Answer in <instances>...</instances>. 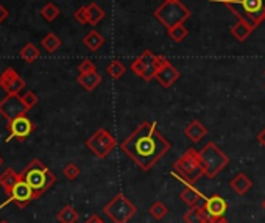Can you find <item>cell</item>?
Segmentation results:
<instances>
[{
    "label": "cell",
    "mask_w": 265,
    "mask_h": 223,
    "mask_svg": "<svg viewBox=\"0 0 265 223\" xmlns=\"http://www.w3.org/2000/svg\"><path fill=\"white\" fill-rule=\"evenodd\" d=\"M125 72H127V67L124 66L122 61L119 59H114V61H111L108 66H106V73L112 78V80H120L124 75H125Z\"/></svg>",
    "instance_id": "25"
},
{
    "label": "cell",
    "mask_w": 265,
    "mask_h": 223,
    "mask_svg": "<svg viewBox=\"0 0 265 223\" xmlns=\"http://www.w3.org/2000/svg\"><path fill=\"white\" fill-rule=\"evenodd\" d=\"M155 63H156V67H158V70L161 69V67H164V66H167L170 61L166 58V56H162V55H156V59H155Z\"/></svg>",
    "instance_id": "36"
},
{
    "label": "cell",
    "mask_w": 265,
    "mask_h": 223,
    "mask_svg": "<svg viewBox=\"0 0 265 223\" xmlns=\"http://www.w3.org/2000/svg\"><path fill=\"white\" fill-rule=\"evenodd\" d=\"M83 44L91 50V52H97L98 49H101V46L105 44V38L97 31V30H92L89 31L85 38H83Z\"/></svg>",
    "instance_id": "22"
},
{
    "label": "cell",
    "mask_w": 265,
    "mask_h": 223,
    "mask_svg": "<svg viewBox=\"0 0 265 223\" xmlns=\"http://www.w3.org/2000/svg\"><path fill=\"white\" fill-rule=\"evenodd\" d=\"M215 223H231V221H230L228 218H226V217H223V218H218Z\"/></svg>",
    "instance_id": "40"
},
{
    "label": "cell",
    "mask_w": 265,
    "mask_h": 223,
    "mask_svg": "<svg viewBox=\"0 0 265 223\" xmlns=\"http://www.w3.org/2000/svg\"><path fill=\"white\" fill-rule=\"evenodd\" d=\"M0 223H8V221H7V220H2V221H0Z\"/></svg>",
    "instance_id": "43"
},
{
    "label": "cell",
    "mask_w": 265,
    "mask_h": 223,
    "mask_svg": "<svg viewBox=\"0 0 265 223\" xmlns=\"http://www.w3.org/2000/svg\"><path fill=\"white\" fill-rule=\"evenodd\" d=\"M263 75H265V72H263Z\"/></svg>",
    "instance_id": "44"
},
{
    "label": "cell",
    "mask_w": 265,
    "mask_h": 223,
    "mask_svg": "<svg viewBox=\"0 0 265 223\" xmlns=\"http://www.w3.org/2000/svg\"><path fill=\"white\" fill-rule=\"evenodd\" d=\"M148 214L153 217L155 220H162L169 214V208L161 200H158V201H155L153 205L148 208Z\"/></svg>",
    "instance_id": "30"
},
{
    "label": "cell",
    "mask_w": 265,
    "mask_h": 223,
    "mask_svg": "<svg viewBox=\"0 0 265 223\" xmlns=\"http://www.w3.org/2000/svg\"><path fill=\"white\" fill-rule=\"evenodd\" d=\"M19 179H21V175L14 169H11V167H7L2 173H0V186L4 188V192L7 195L11 194L13 188L17 184Z\"/></svg>",
    "instance_id": "18"
},
{
    "label": "cell",
    "mask_w": 265,
    "mask_h": 223,
    "mask_svg": "<svg viewBox=\"0 0 265 223\" xmlns=\"http://www.w3.org/2000/svg\"><path fill=\"white\" fill-rule=\"evenodd\" d=\"M8 14H10L8 10H7L2 4H0V24H2V22L8 17Z\"/></svg>",
    "instance_id": "37"
},
{
    "label": "cell",
    "mask_w": 265,
    "mask_h": 223,
    "mask_svg": "<svg viewBox=\"0 0 265 223\" xmlns=\"http://www.w3.org/2000/svg\"><path fill=\"white\" fill-rule=\"evenodd\" d=\"M155 19L166 27V30L184 24L191 17V11L184 7L179 0H164V2L155 10Z\"/></svg>",
    "instance_id": "6"
},
{
    "label": "cell",
    "mask_w": 265,
    "mask_h": 223,
    "mask_svg": "<svg viewBox=\"0 0 265 223\" xmlns=\"http://www.w3.org/2000/svg\"><path fill=\"white\" fill-rule=\"evenodd\" d=\"M156 55H153L150 50H145L139 58H136L131 63V70L134 75L140 77L144 82H151L158 73V67H156Z\"/></svg>",
    "instance_id": "9"
},
{
    "label": "cell",
    "mask_w": 265,
    "mask_h": 223,
    "mask_svg": "<svg viewBox=\"0 0 265 223\" xmlns=\"http://www.w3.org/2000/svg\"><path fill=\"white\" fill-rule=\"evenodd\" d=\"M117 145L116 137L112 136L108 130L105 128H98L88 140H86V147L89 150L100 159H105L109 156V153L114 150Z\"/></svg>",
    "instance_id": "8"
},
{
    "label": "cell",
    "mask_w": 265,
    "mask_h": 223,
    "mask_svg": "<svg viewBox=\"0 0 265 223\" xmlns=\"http://www.w3.org/2000/svg\"><path fill=\"white\" fill-rule=\"evenodd\" d=\"M7 128L10 131V137L7 140L17 139L19 142H24L33 134V131L36 130V125L28 119V116H21V117L8 122Z\"/></svg>",
    "instance_id": "14"
},
{
    "label": "cell",
    "mask_w": 265,
    "mask_h": 223,
    "mask_svg": "<svg viewBox=\"0 0 265 223\" xmlns=\"http://www.w3.org/2000/svg\"><path fill=\"white\" fill-rule=\"evenodd\" d=\"M19 56H21L25 63H30V64H31V63H34L37 58L41 56V50L37 49L33 43H28V44H25V46L22 47Z\"/></svg>",
    "instance_id": "26"
},
{
    "label": "cell",
    "mask_w": 265,
    "mask_h": 223,
    "mask_svg": "<svg viewBox=\"0 0 265 223\" xmlns=\"http://www.w3.org/2000/svg\"><path fill=\"white\" fill-rule=\"evenodd\" d=\"M201 206L205 211V223H215L218 218L226 217V212H228V203L218 194L208 197Z\"/></svg>",
    "instance_id": "11"
},
{
    "label": "cell",
    "mask_w": 265,
    "mask_h": 223,
    "mask_svg": "<svg viewBox=\"0 0 265 223\" xmlns=\"http://www.w3.org/2000/svg\"><path fill=\"white\" fill-rule=\"evenodd\" d=\"M184 136L192 140L194 144L200 142L203 137L208 136V128L200 122V120H192L191 124H189L186 128H184Z\"/></svg>",
    "instance_id": "17"
},
{
    "label": "cell",
    "mask_w": 265,
    "mask_h": 223,
    "mask_svg": "<svg viewBox=\"0 0 265 223\" xmlns=\"http://www.w3.org/2000/svg\"><path fill=\"white\" fill-rule=\"evenodd\" d=\"M95 70H97V66L91 59H83L78 64V73H89V72H95Z\"/></svg>",
    "instance_id": "35"
},
{
    "label": "cell",
    "mask_w": 265,
    "mask_h": 223,
    "mask_svg": "<svg viewBox=\"0 0 265 223\" xmlns=\"http://www.w3.org/2000/svg\"><path fill=\"white\" fill-rule=\"evenodd\" d=\"M33 200H34L33 189L30 188V186H28L22 178H21V179L17 181V184L13 188L11 194L8 195V200H7L5 203L0 205V208H5L8 203H14L17 208L24 209V208H27V206L30 205V201H33Z\"/></svg>",
    "instance_id": "12"
},
{
    "label": "cell",
    "mask_w": 265,
    "mask_h": 223,
    "mask_svg": "<svg viewBox=\"0 0 265 223\" xmlns=\"http://www.w3.org/2000/svg\"><path fill=\"white\" fill-rule=\"evenodd\" d=\"M22 102L25 103V106H27L28 111H30V109H33L37 103H39V97H37L33 91H27V92L22 95Z\"/></svg>",
    "instance_id": "33"
},
{
    "label": "cell",
    "mask_w": 265,
    "mask_h": 223,
    "mask_svg": "<svg viewBox=\"0 0 265 223\" xmlns=\"http://www.w3.org/2000/svg\"><path fill=\"white\" fill-rule=\"evenodd\" d=\"M253 31H254V28L250 25V24H247L245 21H237L233 27H231V34H233V38L236 39V41H239V43H245L250 36L253 34Z\"/></svg>",
    "instance_id": "21"
},
{
    "label": "cell",
    "mask_w": 265,
    "mask_h": 223,
    "mask_svg": "<svg viewBox=\"0 0 265 223\" xmlns=\"http://www.w3.org/2000/svg\"><path fill=\"white\" fill-rule=\"evenodd\" d=\"M136 212H137L136 206L125 194L114 195L103 206V214L112 223H128L136 215Z\"/></svg>",
    "instance_id": "7"
},
{
    "label": "cell",
    "mask_w": 265,
    "mask_h": 223,
    "mask_svg": "<svg viewBox=\"0 0 265 223\" xmlns=\"http://www.w3.org/2000/svg\"><path fill=\"white\" fill-rule=\"evenodd\" d=\"M59 14H61L59 8H58L55 4H52V2L46 4V5L41 8V17H43L44 21H47V22H53L55 19H58Z\"/></svg>",
    "instance_id": "31"
},
{
    "label": "cell",
    "mask_w": 265,
    "mask_h": 223,
    "mask_svg": "<svg viewBox=\"0 0 265 223\" xmlns=\"http://www.w3.org/2000/svg\"><path fill=\"white\" fill-rule=\"evenodd\" d=\"M63 175L66 176V179L69 181H75L80 175H81V170L80 167L75 164V163H67L64 167H63Z\"/></svg>",
    "instance_id": "32"
},
{
    "label": "cell",
    "mask_w": 265,
    "mask_h": 223,
    "mask_svg": "<svg viewBox=\"0 0 265 223\" xmlns=\"http://www.w3.org/2000/svg\"><path fill=\"white\" fill-rule=\"evenodd\" d=\"M184 223H205V211L203 206H192L182 215Z\"/></svg>",
    "instance_id": "23"
},
{
    "label": "cell",
    "mask_w": 265,
    "mask_h": 223,
    "mask_svg": "<svg viewBox=\"0 0 265 223\" xmlns=\"http://www.w3.org/2000/svg\"><path fill=\"white\" fill-rule=\"evenodd\" d=\"M28 108L22 102V97L19 95H8L0 100V116L7 122H11L21 116H27Z\"/></svg>",
    "instance_id": "10"
},
{
    "label": "cell",
    "mask_w": 265,
    "mask_h": 223,
    "mask_svg": "<svg viewBox=\"0 0 265 223\" xmlns=\"http://www.w3.org/2000/svg\"><path fill=\"white\" fill-rule=\"evenodd\" d=\"M86 8H88L89 25H97L98 22L103 21V17H105L106 13H105V10L100 5H97L95 2H91L89 5H86Z\"/></svg>",
    "instance_id": "27"
},
{
    "label": "cell",
    "mask_w": 265,
    "mask_h": 223,
    "mask_svg": "<svg viewBox=\"0 0 265 223\" xmlns=\"http://www.w3.org/2000/svg\"><path fill=\"white\" fill-rule=\"evenodd\" d=\"M230 188L234 191L237 195H245L251 188H253V181L248 178L245 173H237L231 181H230Z\"/></svg>",
    "instance_id": "19"
},
{
    "label": "cell",
    "mask_w": 265,
    "mask_h": 223,
    "mask_svg": "<svg viewBox=\"0 0 265 223\" xmlns=\"http://www.w3.org/2000/svg\"><path fill=\"white\" fill-rule=\"evenodd\" d=\"M228 8L237 19L245 21L254 30L265 21V0H211Z\"/></svg>",
    "instance_id": "3"
},
{
    "label": "cell",
    "mask_w": 265,
    "mask_h": 223,
    "mask_svg": "<svg viewBox=\"0 0 265 223\" xmlns=\"http://www.w3.org/2000/svg\"><path fill=\"white\" fill-rule=\"evenodd\" d=\"M85 223H105V221H103V220H101V218H100L97 214H94V215H91V217H89V218H88Z\"/></svg>",
    "instance_id": "38"
},
{
    "label": "cell",
    "mask_w": 265,
    "mask_h": 223,
    "mask_svg": "<svg viewBox=\"0 0 265 223\" xmlns=\"http://www.w3.org/2000/svg\"><path fill=\"white\" fill-rule=\"evenodd\" d=\"M0 88L8 95H19V92L25 89V80L16 72V69L8 67L0 73Z\"/></svg>",
    "instance_id": "13"
},
{
    "label": "cell",
    "mask_w": 265,
    "mask_h": 223,
    "mask_svg": "<svg viewBox=\"0 0 265 223\" xmlns=\"http://www.w3.org/2000/svg\"><path fill=\"white\" fill-rule=\"evenodd\" d=\"M187 34H189V31H187V28L182 24L181 25H176V27H172V28L167 30V36H169V38L173 43H176V44H181L187 38Z\"/></svg>",
    "instance_id": "29"
},
{
    "label": "cell",
    "mask_w": 265,
    "mask_h": 223,
    "mask_svg": "<svg viewBox=\"0 0 265 223\" xmlns=\"http://www.w3.org/2000/svg\"><path fill=\"white\" fill-rule=\"evenodd\" d=\"M172 175L182 184H195L203 176V167H201L198 150H195V148H187L176 159V163H173Z\"/></svg>",
    "instance_id": "4"
},
{
    "label": "cell",
    "mask_w": 265,
    "mask_h": 223,
    "mask_svg": "<svg viewBox=\"0 0 265 223\" xmlns=\"http://www.w3.org/2000/svg\"><path fill=\"white\" fill-rule=\"evenodd\" d=\"M56 218L59 223H77L78 221V212L75 211L70 205H66L59 209L56 214Z\"/></svg>",
    "instance_id": "24"
},
{
    "label": "cell",
    "mask_w": 265,
    "mask_h": 223,
    "mask_svg": "<svg viewBox=\"0 0 265 223\" xmlns=\"http://www.w3.org/2000/svg\"><path fill=\"white\" fill-rule=\"evenodd\" d=\"M73 17H75V21L80 22V24H83V25L89 24V17H88V8H86V7H80L77 11L73 13Z\"/></svg>",
    "instance_id": "34"
},
{
    "label": "cell",
    "mask_w": 265,
    "mask_h": 223,
    "mask_svg": "<svg viewBox=\"0 0 265 223\" xmlns=\"http://www.w3.org/2000/svg\"><path fill=\"white\" fill-rule=\"evenodd\" d=\"M170 142L156 128V122L142 120L120 142V150L144 172L150 170L170 150Z\"/></svg>",
    "instance_id": "1"
},
{
    "label": "cell",
    "mask_w": 265,
    "mask_h": 223,
    "mask_svg": "<svg viewBox=\"0 0 265 223\" xmlns=\"http://www.w3.org/2000/svg\"><path fill=\"white\" fill-rule=\"evenodd\" d=\"M2 166H4V159H2V158H0V167H2Z\"/></svg>",
    "instance_id": "42"
},
{
    "label": "cell",
    "mask_w": 265,
    "mask_h": 223,
    "mask_svg": "<svg viewBox=\"0 0 265 223\" xmlns=\"http://www.w3.org/2000/svg\"><path fill=\"white\" fill-rule=\"evenodd\" d=\"M21 178L30 186L34 194V200L43 197L56 183V175L37 158L31 159L28 166L19 173Z\"/></svg>",
    "instance_id": "2"
},
{
    "label": "cell",
    "mask_w": 265,
    "mask_h": 223,
    "mask_svg": "<svg viewBox=\"0 0 265 223\" xmlns=\"http://www.w3.org/2000/svg\"><path fill=\"white\" fill-rule=\"evenodd\" d=\"M186 188L181 191L179 194V198L182 200L184 205H187L189 208H192V206H201L205 203V200L208 197H205L194 184H184Z\"/></svg>",
    "instance_id": "15"
},
{
    "label": "cell",
    "mask_w": 265,
    "mask_h": 223,
    "mask_svg": "<svg viewBox=\"0 0 265 223\" xmlns=\"http://www.w3.org/2000/svg\"><path fill=\"white\" fill-rule=\"evenodd\" d=\"M77 82H78V85L85 91L92 92L101 83V75L97 70L95 72H89V73H80V75L77 77Z\"/></svg>",
    "instance_id": "20"
},
{
    "label": "cell",
    "mask_w": 265,
    "mask_h": 223,
    "mask_svg": "<svg viewBox=\"0 0 265 223\" xmlns=\"http://www.w3.org/2000/svg\"><path fill=\"white\" fill-rule=\"evenodd\" d=\"M257 142H259V144H260L263 148H265V128H263V130H262L259 134H257Z\"/></svg>",
    "instance_id": "39"
},
{
    "label": "cell",
    "mask_w": 265,
    "mask_h": 223,
    "mask_svg": "<svg viewBox=\"0 0 265 223\" xmlns=\"http://www.w3.org/2000/svg\"><path fill=\"white\" fill-rule=\"evenodd\" d=\"M41 46H43V49L46 52L53 53V52H56L61 47V39L58 38L55 33H47L44 38L41 39Z\"/></svg>",
    "instance_id": "28"
},
{
    "label": "cell",
    "mask_w": 265,
    "mask_h": 223,
    "mask_svg": "<svg viewBox=\"0 0 265 223\" xmlns=\"http://www.w3.org/2000/svg\"><path fill=\"white\" fill-rule=\"evenodd\" d=\"M260 208L263 209V212H265V198L262 200V203H260Z\"/></svg>",
    "instance_id": "41"
},
{
    "label": "cell",
    "mask_w": 265,
    "mask_h": 223,
    "mask_svg": "<svg viewBox=\"0 0 265 223\" xmlns=\"http://www.w3.org/2000/svg\"><path fill=\"white\" fill-rule=\"evenodd\" d=\"M155 78L158 80V83H159L162 88L167 89V88H170V86L179 78V72H178L176 67L172 66V63H169L167 66H164V67H161V69L158 70V73H156Z\"/></svg>",
    "instance_id": "16"
},
{
    "label": "cell",
    "mask_w": 265,
    "mask_h": 223,
    "mask_svg": "<svg viewBox=\"0 0 265 223\" xmlns=\"http://www.w3.org/2000/svg\"><path fill=\"white\" fill-rule=\"evenodd\" d=\"M203 175L209 179H214L226 166L230 164V158L226 156L215 142H208L201 150H198Z\"/></svg>",
    "instance_id": "5"
}]
</instances>
